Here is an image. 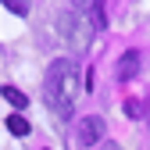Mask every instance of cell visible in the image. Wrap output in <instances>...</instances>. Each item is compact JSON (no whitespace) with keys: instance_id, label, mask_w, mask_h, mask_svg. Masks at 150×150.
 Returning a JSON list of instances; mask_svg holds the SVG:
<instances>
[{"instance_id":"obj_6","label":"cell","mask_w":150,"mask_h":150,"mask_svg":"<svg viewBox=\"0 0 150 150\" xmlns=\"http://www.w3.org/2000/svg\"><path fill=\"white\" fill-rule=\"evenodd\" d=\"M0 4H4L11 14H18V18H25V14H29V0H0Z\"/></svg>"},{"instance_id":"obj_8","label":"cell","mask_w":150,"mask_h":150,"mask_svg":"<svg viewBox=\"0 0 150 150\" xmlns=\"http://www.w3.org/2000/svg\"><path fill=\"white\" fill-rule=\"evenodd\" d=\"M143 111H146L143 100H125V115H129V118H143Z\"/></svg>"},{"instance_id":"obj_4","label":"cell","mask_w":150,"mask_h":150,"mask_svg":"<svg viewBox=\"0 0 150 150\" xmlns=\"http://www.w3.org/2000/svg\"><path fill=\"white\" fill-rule=\"evenodd\" d=\"M136 71H139V50H125L118 61V79L129 82V79H136Z\"/></svg>"},{"instance_id":"obj_2","label":"cell","mask_w":150,"mask_h":150,"mask_svg":"<svg viewBox=\"0 0 150 150\" xmlns=\"http://www.w3.org/2000/svg\"><path fill=\"white\" fill-rule=\"evenodd\" d=\"M61 32L68 36V43H71L75 50H86L89 40H93V25H89V18H86L82 11H68V14H61Z\"/></svg>"},{"instance_id":"obj_5","label":"cell","mask_w":150,"mask_h":150,"mask_svg":"<svg viewBox=\"0 0 150 150\" xmlns=\"http://www.w3.org/2000/svg\"><path fill=\"white\" fill-rule=\"evenodd\" d=\"M0 93H4V100L14 107V111H22L25 104H29V97H25V93L22 89H14V86H4V89H0Z\"/></svg>"},{"instance_id":"obj_9","label":"cell","mask_w":150,"mask_h":150,"mask_svg":"<svg viewBox=\"0 0 150 150\" xmlns=\"http://www.w3.org/2000/svg\"><path fill=\"white\" fill-rule=\"evenodd\" d=\"M93 4H97V0H71V7H75V11H89Z\"/></svg>"},{"instance_id":"obj_7","label":"cell","mask_w":150,"mask_h":150,"mask_svg":"<svg viewBox=\"0 0 150 150\" xmlns=\"http://www.w3.org/2000/svg\"><path fill=\"white\" fill-rule=\"evenodd\" d=\"M7 129H11L14 136H25V132H29V122H25L22 115H11V118H7Z\"/></svg>"},{"instance_id":"obj_3","label":"cell","mask_w":150,"mask_h":150,"mask_svg":"<svg viewBox=\"0 0 150 150\" xmlns=\"http://www.w3.org/2000/svg\"><path fill=\"white\" fill-rule=\"evenodd\" d=\"M100 136H104V118H82L79 122V143L82 146L100 143Z\"/></svg>"},{"instance_id":"obj_1","label":"cell","mask_w":150,"mask_h":150,"mask_svg":"<svg viewBox=\"0 0 150 150\" xmlns=\"http://www.w3.org/2000/svg\"><path fill=\"white\" fill-rule=\"evenodd\" d=\"M79 64L71 57H57L50 61L47 75H43V97H47V107L54 111L57 118H71L75 111V97H79Z\"/></svg>"},{"instance_id":"obj_10","label":"cell","mask_w":150,"mask_h":150,"mask_svg":"<svg viewBox=\"0 0 150 150\" xmlns=\"http://www.w3.org/2000/svg\"><path fill=\"white\" fill-rule=\"evenodd\" d=\"M104 150H118V143H107V146H104Z\"/></svg>"}]
</instances>
